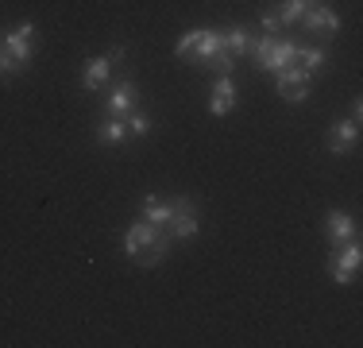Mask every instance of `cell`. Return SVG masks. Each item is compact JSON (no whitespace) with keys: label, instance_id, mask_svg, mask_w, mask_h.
Instances as JSON below:
<instances>
[{"label":"cell","instance_id":"cell-1","mask_svg":"<svg viewBox=\"0 0 363 348\" xmlns=\"http://www.w3.org/2000/svg\"><path fill=\"white\" fill-rule=\"evenodd\" d=\"M124 251L140 267H155V263H162L167 251H170V232L159 229V224H151V221H140L124 232Z\"/></svg>","mask_w":363,"mask_h":348},{"label":"cell","instance_id":"cell-2","mask_svg":"<svg viewBox=\"0 0 363 348\" xmlns=\"http://www.w3.org/2000/svg\"><path fill=\"white\" fill-rule=\"evenodd\" d=\"M274 89L282 93V101L286 104H301L309 97V89H313V74H306L301 66H282V70H274Z\"/></svg>","mask_w":363,"mask_h":348},{"label":"cell","instance_id":"cell-3","mask_svg":"<svg viewBox=\"0 0 363 348\" xmlns=\"http://www.w3.org/2000/svg\"><path fill=\"white\" fill-rule=\"evenodd\" d=\"M359 271V240H348V244H333V256H328V275L336 283H352Z\"/></svg>","mask_w":363,"mask_h":348},{"label":"cell","instance_id":"cell-4","mask_svg":"<svg viewBox=\"0 0 363 348\" xmlns=\"http://www.w3.org/2000/svg\"><path fill=\"white\" fill-rule=\"evenodd\" d=\"M167 232H170V240H194L197 236V205L189 197H174Z\"/></svg>","mask_w":363,"mask_h":348},{"label":"cell","instance_id":"cell-5","mask_svg":"<svg viewBox=\"0 0 363 348\" xmlns=\"http://www.w3.org/2000/svg\"><path fill=\"white\" fill-rule=\"evenodd\" d=\"M0 47H4L12 58H20V62H31V55H35V23H20V28H12L4 35Z\"/></svg>","mask_w":363,"mask_h":348},{"label":"cell","instance_id":"cell-6","mask_svg":"<svg viewBox=\"0 0 363 348\" xmlns=\"http://www.w3.org/2000/svg\"><path fill=\"white\" fill-rule=\"evenodd\" d=\"M232 109H236V82H232V74H220L209 89V112L213 116H228Z\"/></svg>","mask_w":363,"mask_h":348},{"label":"cell","instance_id":"cell-7","mask_svg":"<svg viewBox=\"0 0 363 348\" xmlns=\"http://www.w3.org/2000/svg\"><path fill=\"white\" fill-rule=\"evenodd\" d=\"M301 28L306 31H317V35H336L340 31V16L333 12V8H325V4H317V8H306V16H301Z\"/></svg>","mask_w":363,"mask_h":348},{"label":"cell","instance_id":"cell-8","mask_svg":"<svg viewBox=\"0 0 363 348\" xmlns=\"http://www.w3.org/2000/svg\"><path fill=\"white\" fill-rule=\"evenodd\" d=\"M356 143H359V124H352V120H336V124L328 128V151L333 155L356 151Z\"/></svg>","mask_w":363,"mask_h":348},{"label":"cell","instance_id":"cell-9","mask_svg":"<svg viewBox=\"0 0 363 348\" xmlns=\"http://www.w3.org/2000/svg\"><path fill=\"white\" fill-rule=\"evenodd\" d=\"M325 232H328V244H348V240H356V221L344 209H328Z\"/></svg>","mask_w":363,"mask_h":348},{"label":"cell","instance_id":"cell-10","mask_svg":"<svg viewBox=\"0 0 363 348\" xmlns=\"http://www.w3.org/2000/svg\"><path fill=\"white\" fill-rule=\"evenodd\" d=\"M135 97H140V93H135V82H116L112 85V93H108V112L112 116H128V112L135 109Z\"/></svg>","mask_w":363,"mask_h":348},{"label":"cell","instance_id":"cell-11","mask_svg":"<svg viewBox=\"0 0 363 348\" xmlns=\"http://www.w3.org/2000/svg\"><path fill=\"white\" fill-rule=\"evenodd\" d=\"M93 136H97V143H105V147L124 143V139H128V124H124V116H112V112H108L105 120H97Z\"/></svg>","mask_w":363,"mask_h":348},{"label":"cell","instance_id":"cell-12","mask_svg":"<svg viewBox=\"0 0 363 348\" xmlns=\"http://www.w3.org/2000/svg\"><path fill=\"white\" fill-rule=\"evenodd\" d=\"M294 55H298V43H290V39H274V47L267 50V58L259 62V70H282V66H290L294 62Z\"/></svg>","mask_w":363,"mask_h":348},{"label":"cell","instance_id":"cell-13","mask_svg":"<svg viewBox=\"0 0 363 348\" xmlns=\"http://www.w3.org/2000/svg\"><path fill=\"white\" fill-rule=\"evenodd\" d=\"M224 50V31H209V28H201V39H197V47H194V58L201 66H209L213 58H217Z\"/></svg>","mask_w":363,"mask_h":348},{"label":"cell","instance_id":"cell-14","mask_svg":"<svg viewBox=\"0 0 363 348\" xmlns=\"http://www.w3.org/2000/svg\"><path fill=\"white\" fill-rule=\"evenodd\" d=\"M108 58H89L85 62V70H82V89H89V93H97L101 85L108 82Z\"/></svg>","mask_w":363,"mask_h":348},{"label":"cell","instance_id":"cell-15","mask_svg":"<svg viewBox=\"0 0 363 348\" xmlns=\"http://www.w3.org/2000/svg\"><path fill=\"white\" fill-rule=\"evenodd\" d=\"M255 35H247V28H240V23H232L228 31H224V50H228L232 58H244L247 50H252Z\"/></svg>","mask_w":363,"mask_h":348},{"label":"cell","instance_id":"cell-16","mask_svg":"<svg viewBox=\"0 0 363 348\" xmlns=\"http://www.w3.org/2000/svg\"><path fill=\"white\" fill-rule=\"evenodd\" d=\"M294 62H301L306 74H317V70H325V62H328V50L325 47H298Z\"/></svg>","mask_w":363,"mask_h":348},{"label":"cell","instance_id":"cell-17","mask_svg":"<svg viewBox=\"0 0 363 348\" xmlns=\"http://www.w3.org/2000/svg\"><path fill=\"white\" fill-rule=\"evenodd\" d=\"M170 209H174V202H159V197H143V217L151 224H159V229H167V221H170Z\"/></svg>","mask_w":363,"mask_h":348},{"label":"cell","instance_id":"cell-18","mask_svg":"<svg viewBox=\"0 0 363 348\" xmlns=\"http://www.w3.org/2000/svg\"><path fill=\"white\" fill-rule=\"evenodd\" d=\"M301 16H306V0H282V8H279V23H282V28L301 23Z\"/></svg>","mask_w":363,"mask_h":348},{"label":"cell","instance_id":"cell-19","mask_svg":"<svg viewBox=\"0 0 363 348\" xmlns=\"http://www.w3.org/2000/svg\"><path fill=\"white\" fill-rule=\"evenodd\" d=\"M124 124H128V136H147V132H151V128H155V120L151 116H147V112H128V116H124Z\"/></svg>","mask_w":363,"mask_h":348},{"label":"cell","instance_id":"cell-20","mask_svg":"<svg viewBox=\"0 0 363 348\" xmlns=\"http://www.w3.org/2000/svg\"><path fill=\"white\" fill-rule=\"evenodd\" d=\"M23 66H28V62H20V58H12L4 47H0V82H12L16 74H23Z\"/></svg>","mask_w":363,"mask_h":348},{"label":"cell","instance_id":"cell-21","mask_svg":"<svg viewBox=\"0 0 363 348\" xmlns=\"http://www.w3.org/2000/svg\"><path fill=\"white\" fill-rule=\"evenodd\" d=\"M197 39H201V28L186 31V35L174 43V55H178V58H189V55H194V47H197Z\"/></svg>","mask_w":363,"mask_h":348},{"label":"cell","instance_id":"cell-22","mask_svg":"<svg viewBox=\"0 0 363 348\" xmlns=\"http://www.w3.org/2000/svg\"><path fill=\"white\" fill-rule=\"evenodd\" d=\"M259 23H263V31H267V35H274V31L282 28V23H279V16H274V12H267L263 20H259Z\"/></svg>","mask_w":363,"mask_h":348},{"label":"cell","instance_id":"cell-23","mask_svg":"<svg viewBox=\"0 0 363 348\" xmlns=\"http://www.w3.org/2000/svg\"><path fill=\"white\" fill-rule=\"evenodd\" d=\"M124 55H128V47H124V43H116V47H112L105 58H108V62H120V58H124Z\"/></svg>","mask_w":363,"mask_h":348},{"label":"cell","instance_id":"cell-24","mask_svg":"<svg viewBox=\"0 0 363 348\" xmlns=\"http://www.w3.org/2000/svg\"><path fill=\"white\" fill-rule=\"evenodd\" d=\"M352 124H359V120H363V101H352Z\"/></svg>","mask_w":363,"mask_h":348},{"label":"cell","instance_id":"cell-25","mask_svg":"<svg viewBox=\"0 0 363 348\" xmlns=\"http://www.w3.org/2000/svg\"><path fill=\"white\" fill-rule=\"evenodd\" d=\"M317 4H325V0H306V8H317Z\"/></svg>","mask_w":363,"mask_h":348}]
</instances>
